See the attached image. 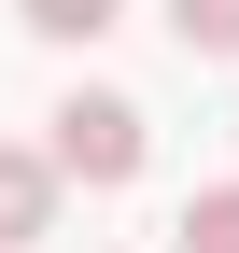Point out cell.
<instances>
[{
	"mask_svg": "<svg viewBox=\"0 0 239 253\" xmlns=\"http://www.w3.org/2000/svg\"><path fill=\"white\" fill-rule=\"evenodd\" d=\"M169 239H183V253H239V183H197Z\"/></svg>",
	"mask_w": 239,
	"mask_h": 253,
	"instance_id": "obj_3",
	"label": "cell"
},
{
	"mask_svg": "<svg viewBox=\"0 0 239 253\" xmlns=\"http://www.w3.org/2000/svg\"><path fill=\"white\" fill-rule=\"evenodd\" d=\"M42 155H56L71 183H99V197H113V183H141V169H155V126H141L127 84H71V99L42 113Z\"/></svg>",
	"mask_w": 239,
	"mask_h": 253,
	"instance_id": "obj_1",
	"label": "cell"
},
{
	"mask_svg": "<svg viewBox=\"0 0 239 253\" xmlns=\"http://www.w3.org/2000/svg\"><path fill=\"white\" fill-rule=\"evenodd\" d=\"M14 14H28V28H42V42H99V28H113V14H127V0H14Z\"/></svg>",
	"mask_w": 239,
	"mask_h": 253,
	"instance_id": "obj_5",
	"label": "cell"
},
{
	"mask_svg": "<svg viewBox=\"0 0 239 253\" xmlns=\"http://www.w3.org/2000/svg\"><path fill=\"white\" fill-rule=\"evenodd\" d=\"M56 183H71L56 155H28V141H0V253H28V239L56 225Z\"/></svg>",
	"mask_w": 239,
	"mask_h": 253,
	"instance_id": "obj_2",
	"label": "cell"
},
{
	"mask_svg": "<svg viewBox=\"0 0 239 253\" xmlns=\"http://www.w3.org/2000/svg\"><path fill=\"white\" fill-rule=\"evenodd\" d=\"M169 42L183 56H239V0H169Z\"/></svg>",
	"mask_w": 239,
	"mask_h": 253,
	"instance_id": "obj_4",
	"label": "cell"
}]
</instances>
